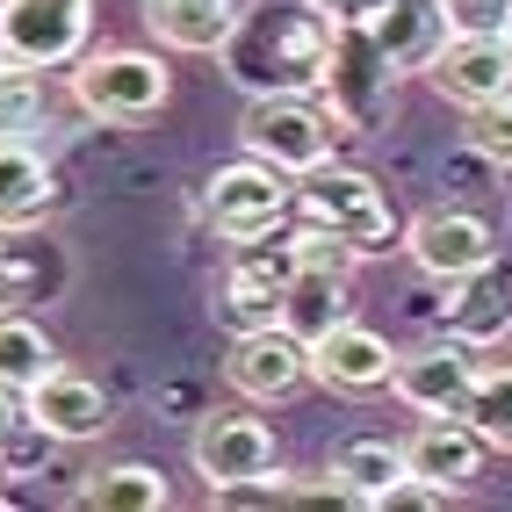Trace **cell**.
<instances>
[{"label":"cell","mask_w":512,"mask_h":512,"mask_svg":"<svg viewBox=\"0 0 512 512\" xmlns=\"http://www.w3.org/2000/svg\"><path fill=\"white\" fill-rule=\"evenodd\" d=\"M332 51V15L318 0H260L238 15L224 65L246 94H318Z\"/></svg>","instance_id":"6da1fadb"},{"label":"cell","mask_w":512,"mask_h":512,"mask_svg":"<svg viewBox=\"0 0 512 512\" xmlns=\"http://www.w3.org/2000/svg\"><path fill=\"white\" fill-rule=\"evenodd\" d=\"M296 217H311V224L339 231L354 260H383L390 246H404L383 181L361 174V166H339V159L311 166V174H296Z\"/></svg>","instance_id":"7a4b0ae2"},{"label":"cell","mask_w":512,"mask_h":512,"mask_svg":"<svg viewBox=\"0 0 512 512\" xmlns=\"http://www.w3.org/2000/svg\"><path fill=\"white\" fill-rule=\"evenodd\" d=\"M202 217L224 246H246V238H275L296 217V174L267 166L253 152H238L231 166H217L210 188H202Z\"/></svg>","instance_id":"3957f363"},{"label":"cell","mask_w":512,"mask_h":512,"mask_svg":"<svg viewBox=\"0 0 512 512\" xmlns=\"http://www.w3.org/2000/svg\"><path fill=\"white\" fill-rule=\"evenodd\" d=\"M339 123L318 94H253L246 116H238V152H253L282 174H311V166L332 159Z\"/></svg>","instance_id":"277c9868"},{"label":"cell","mask_w":512,"mask_h":512,"mask_svg":"<svg viewBox=\"0 0 512 512\" xmlns=\"http://www.w3.org/2000/svg\"><path fill=\"white\" fill-rule=\"evenodd\" d=\"M318 101L332 109L339 130H375L397 101V73L390 58L375 51L368 22H332V51H325V80H318Z\"/></svg>","instance_id":"5b68a950"},{"label":"cell","mask_w":512,"mask_h":512,"mask_svg":"<svg viewBox=\"0 0 512 512\" xmlns=\"http://www.w3.org/2000/svg\"><path fill=\"white\" fill-rule=\"evenodd\" d=\"M166 65L152 51H87L73 58V101L94 123H152L166 109Z\"/></svg>","instance_id":"8992f818"},{"label":"cell","mask_w":512,"mask_h":512,"mask_svg":"<svg viewBox=\"0 0 512 512\" xmlns=\"http://www.w3.org/2000/svg\"><path fill=\"white\" fill-rule=\"evenodd\" d=\"M94 37V0H0V58L58 73L87 58Z\"/></svg>","instance_id":"52a82bcc"},{"label":"cell","mask_w":512,"mask_h":512,"mask_svg":"<svg viewBox=\"0 0 512 512\" xmlns=\"http://www.w3.org/2000/svg\"><path fill=\"white\" fill-rule=\"evenodd\" d=\"M404 253L426 282H476L498 260V231L476 210H419L404 224Z\"/></svg>","instance_id":"ba28073f"},{"label":"cell","mask_w":512,"mask_h":512,"mask_svg":"<svg viewBox=\"0 0 512 512\" xmlns=\"http://www.w3.org/2000/svg\"><path fill=\"white\" fill-rule=\"evenodd\" d=\"M224 383L246 397V404H282V397H296L303 383H311V347H303L282 318L275 325H253V332L231 339Z\"/></svg>","instance_id":"9c48e42d"},{"label":"cell","mask_w":512,"mask_h":512,"mask_svg":"<svg viewBox=\"0 0 512 512\" xmlns=\"http://www.w3.org/2000/svg\"><path fill=\"white\" fill-rule=\"evenodd\" d=\"M289 282H296V246H289V238H275V246H267V238H246V246H231V260H224L217 311H224L238 332L275 325Z\"/></svg>","instance_id":"30bf717a"},{"label":"cell","mask_w":512,"mask_h":512,"mask_svg":"<svg viewBox=\"0 0 512 512\" xmlns=\"http://www.w3.org/2000/svg\"><path fill=\"white\" fill-rule=\"evenodd\" d=\"M476 354H469V339H426V347L412 354H397V375H390V390L412 404L419 419H462L469 412V390H476Z\"/></svg>","instance_id":"8fae6325"},{"label":"cell","mask_w":512,"mask_h":512,"mask_svg":"<svg viewBox=\"0 0 512 512\" xmlns=\"http://www.w3.org/2000/svg\"><path fill=\"white\" fill-rule=\"evenodd\" d=\"M188 462L202 476V491L210 484H231V476H260V469H282L275 455V426L253 419V412H210L188 440Z\"/></svg>","instance_id":"7c38bea8"},{"label":"cell","mask_w":512,"mask_h":512,"mask_svg":"<svg viewBox=\"0 0 512 512\" xmlns=\"http://www.w3.org/2000/svg\"><path fill=\"white\" fill-rule=\"evenodd\" d=\"M368 37L375 51L390 58V73H433V58L455 44V15L448 0H383V8L368 15Z\"/></svg>","instance_id":"4fadbf2b"},{"label":"cell","mask_w":512,"mask_h":512,"mask_svg":"<svg viewBox=\"0 0 512 512\" xmlns=\"http://www.w3.org/2000/svg\"><path fill=\"white\" fill-rule=\"evenodd\" d=\"M390 375H397V347L383 332H368L361 318L332 325L311 347V383H325L339 397H375V390H390Z\"/></svg>","instance_id":"5bb4252c"},{"label":"cell","mask_w":512,"mask_h":512,"mask_svg":"<svg viewBox=\"0 0 512 512\" xmlns=\"http://www.w3.org/2000/svg\"><path fill=\"white\" fill-rule=\"evenodd\" d=\"M29 426H37L44 440H58V448H80V440H101L109 433V397H101V383H87L80 368H51L37 390H29Z\"/></svg>","instance_id":"9a60e30c"},{"label":"cell","mask_w":512,"mask_h":512,"mask_svg":"<svg viewBox=\"0 0 512 512\" xmlns=\"http://www.w3.org/2000/svg\"><path fill=\"white\" fill-rule=\"evenodd\" d=\"M433 94H448L455 109H484V101L512 94V37H455L433 58Z\"/></svg>","instance_id":"2e32d148"},{"label":"cell","mask_w":512,"mask_h":512,"mask_svg":"<svg viewBox=\"0 0 512 512\" xmlns=\"http://www.w3.org/2000/svg\"><path fill=\"white\" fill-rule=\"evenodd\" d=\"M484 448L491 440L469 419H419L412 440H404V469H419V476H433V484H448V491H469L476 476H484Z\"/></svg>","instance_id":"e0dca14e"},{"label":"cell","mask_w":512,"mask_h":512,"mask_svg":"<svg viewBox=\"0 0 512 512\" xmlns=\"http://www.w3.org/2000/svg\"><path fill=\"white\" fill-rule=\"evenodd\" d=\"M65 253L51 238H29V224H0V303L22 311V303H44L65 289Z\"/></svg>","instance_id":"ac0fdd59"},{"label":"cell","mask_w":512,"mask_h":512,"mask_svg":"<svg viewBox=\"0 0 512 512\" xmlns=\"http://www.w3.org/2000/svg\"><path fill=\"white\" fill-rule=\"evenodd\" d=\"M145 29L166 51H188V58H210L231 44L238 29V0H145Z\"/></svg>","instance_id":"d6986e66"},{"label":"cell","mask_w":512,"mask_h":512,"mask_svg":"<svg viewBox=\"0 0 512 512\" xmlns=\"http://www.w3.org/2000/svg\"><path fill=\"white\" fill-rule=\"evenodd\" d=\"M354 318V282H347V267H296V282L282 296V325L303 339V347H318V339L332 325H347Z\"/></svg>","instance_id":"ffe728a7"},{"label":"cell","mask_w":512,"mask_h":512,"mask_svg":"<svg viewBox=\"0 0 512 512\" xmlns=\"http://www.w3.org/2000/svg\"><path fill=\"white\" fill-rule=\"evenodd\" d=\"M73 505H87V512H166L174 505V484L152 462H109L73 491Z\"/></svg>","instance_id":"44dd1931"},{"label":"cell","mask_w":512,"mask_h":512,"mask_svg":"<svg viewBox=\"0 0 512 512\" xmlns=\"http://www.w3.org/2000/svg\"><path fill=\"white\" fill-rule=\"evenodd\" d=\"M51 195H58V181H51L44 152H29L22 138H0V224H37L51 210Z\"/></svg>","instance_id":"7402d4cb"},{"label":"cell","mask_w":512,"mask_h":512,"mask_svg":"<svg viewBox=\"0 0 512 512\" xmlns=\"http://www.w3.org/2000/svg\"><path fill=\"white\" fill-rule=\"evenodd\" d=\"M51 368H58L51 332H44L37 318H22V311L0 303V383H8V390H37Z\"/></svg>","instance_id":"603a6c76"},{"label":"cell","mask_w":512,"mask_h":512,"mask_svg":"<svg viewBox=\"0 0 512 512\" xmlns=\"http://www.w3.org/2000/svg\"><path fill=\"white\" fill-rule=\"evenodd\" d=\"M325 469H339V476H347V484H361V498H368V491H383L390 476H404V440H375V433L339 440Z\"/></svg>","instance_id":"cb8c5ba5"},{"label":"cell","mask_w":512,"mask_h":512,"mask_svg":"<svg viewBox=\"0 0 512 512\" xmlns=\"http://www.w3.org/2000/svg\"><path fill=\"white\" fill-rule=\"evenodd\" d=\"M462 419L484 433L491 448H505V455H512V361L476 375V390H469V412H462Z\"/></svg>","instance_id":"d4e9b609"},{"label":"cell","mask_w":512,"mask_h":512,"mask_svg":"<svg viewBox=\"0 0 512 512\" xmlns=\"http://www.w3.org/2000/svg\"><path fill=\"white\" fill-rule=\"evenodd\" d=\"M37 116H44V73H37V65H15V58H0V138L29 130Z\"/></svg>","instance_id":"484cf974"},{"label":"cell","mask_w":512,"mask_h":512,"mask_svg":"<svg viewBox=\"0 0 512 512\" xmlns=\"http://www.w3.org/2000/svg\"><path fill=\"white\" fill-rule=\"evenodd\" d=\"M462 491H448V484H433V476H419V469H404V476H390L383 491H368V512H440V505H455Z\"/></svg>","instance_id":"4316f807"},{"label":"cell","mask_w":512,"mask_h":512,"mask_svg":"<svg viewBox=\"0 0 512 512\" xmlns=\"http://www.w3.org/2000/svg\"><path fill=\"white\" fill-rule=\"evenodd\" d=\"M210 505H224V512H275V505H289V476L282 469L231 476V484H210Z\"/></svg>","instance_id":"83f0119b"},{"label":"cell","mask_w":512,"mask_h":512,"mask_svg":"<svg viewBox=\"0 0 512 512\" xmlns=\"http://www.w3.org/2000/svg\"><path fill=\"white\" fill-rule=\"evenodd\" d=\"M469 152H484V159L512 166V94L484 101V109H469Z\"/></svg>","instance_id":"f1b7e54d"},{"label":"cell","mask_w":512,"mask_h":512,"mask_svg":"<svg viewBox=\"0 0 512 512\" xmlns=\"http://www.w3.org/2000/svg\"><path fill=\"white\" fill-rule=\"evenodd\" d=\"M455 37H512V0H448Z\"/></svg>","instance_id":"f546056e"},{"label":"cell","mask_w":512,"mask_h":512,"mask_svg":"<svg viewBox=\"0 0 512 512\" xmlns=\"http://www.w3.org/2000/svg\"><path fill=\"white\" fill-rule=\"evenodd\" d=\"M289 505H339V512H347V505H361V512H368L361 484H347V476H339V469L311 476V484H296V476H289Z\"/></svg>","instance_id":"4dcf8cb0"},{"label":"cell","mask_w":512,"mask_h":512,"mask_svg":"<svg viewBox=\"0 0 512 512\" xmlns=\"http://www.w3.org/2000/svg\"><path fill=\"white\" fill-rule=\"evenodd\" d=\"M22 433H29V390H8V383H0V455H8Z\"/></svg>","instance_id":"1f68e13d"},{"label":"cell","mask_w":512,"mask_h":512,"mask_svg":"<svg viewBox=\"0 0 512 512\" xmlns=\"http://www.w3.org/2000/svg\"><path fill=\"white\" fill-rule=\"evenodd\" d=\"M318 8H325L332 22H368L375 8H383V0H318Z\"/></svg>","instance_id":"d6a6232c"},{"label":"cell","mask_w":512,"mask_h":512,"mask_svg":"<svg viewBox=\"0 0 512 512\" xmlns=\"http://www.w3.org/2000/svg\"><path fill=\"white\" fill-rule=\"evenodd\" d=\"M0 484H8V462H0Z\"/></svg>","instance_id":"836d02e7"}]
</instances>
